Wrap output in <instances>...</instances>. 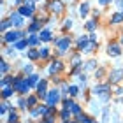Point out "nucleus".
Wrapping results in <instances>:
<instances>
[{
	"label": "nucleus",
	"instance_id": "13",
	"mask_svg": "<svg viewBox=\"0 0 123 123\" xmlns=\"http://www.w3.org/2000/svg\"><path fill=\"white\" fill-rule=\"evenodd\" d=\"M58 70H62V62H53L51 63V67H49V74H55V72H58Z\"/></svg>",
	"mask_w": 123,
	"mask_h": 123
},
{
	"label": "nucleus",
	"instance_id": "31",
	"mask_svg": "<svg viewBox=\"0 0 123 123\" xmlns=\"http://www.w3.org/2000/svg\"><path fill=\"white\" fill-rule=\"evenodd\" d=\"M39 53H41V58H48V55H49V49H48V48H42Z\"/></svg>",
	"mask_w": 123,
	"mask_h": 123
},
{
	"label": "nucleus",
	"instance_id": "3",
	"mask_svg": "<svg viewBox=\"0 0 123 123\" xmlns=\"http://www.w3.org/2000/svg\"><path fill=\"white\" fill-rule=\"evenodd\" d=\"M9 21L14 26H21V25H23V14H19V11H18V12H11Z\"/></svg>",
	"mask_w": 123,
	"mask_h": 123
},
{
	"label": "nucleus",
	"instance_id": "20",
	"mask_svg": "<svg viewBox=\"0 0 123 123\" xmlns=\"http://www.w3.org/2000/svg\"><path fill=\"white\" fill-rule=\"evenodd\" d=\"M28 85H30V86H37V85H39V76H37V74H32V76L28 77Z\"/></svg>",
	"mask_w": 123,
	"mask_h": 123
},
{
	"label": "nucleus",
	"instance_id": "10",
	"mask_svg": "<svg viewBox=\"0 0 123 123\" xmlns=\"http://www.w3.org/2000/svg\"><path fill=\"white\" fill-rule=\"evenodd\" d=\"M107 55H109V56H120V55H121L120 46H116V44H109V48H107Z\"/></svg>",
	"mask_w": 123,
	"mask_h": 123
},
{
	"label": "nucleus",
	"instance_id": "39",
	"mask_svg": "<svg viewBox=\"0 0 123 123\" xmlns=\"http://www.w3.org/2000/svg\"><path fill=\"white\" fill-rule=\"evenodd\" d=\"M18 104H19V107H25V109H26V105H28V104H26V102H25V100H23V98H21V100H19V102H18Z\"/></svg>",
	"mask_w": 123,
	"mask_h": 123
},
{
	"label": "nucleus",
	"instance_id": "7",
	"mask_svg": "<svg viewBox=\"0 0 123 123\" xmlns=\"http://www.w3.org/2000/svg\"><path fill=\"white\" fill-rule=\"evenodd\" d=\"M104 93H109V86L107 85H97L93 88V95H97V97H102Z\"/></svg>",
	"mask_w": 123,
	"mask_h": 123
},
{
	"label": "nucleus",
	"instance_id": "5",
	"mask_svg": "<svg viewBox=\"0 0 123 123\" xmlns=\"http://www.w3.org/2000/svg\"><path fill=\"white\" fill-rule=\"evenodd\" d=\"M46 98H48V104H49V105H56V104H58V100H60V93H58L56 90H53V92H49V93H48V97H46Z\"/></svg>",
	"mask_w": 123,
	"mask_h": 123
},
{
	"label": "nucleus",
	"instance_id": "45",
	"mask_svg": "<svg viewBox=\"0 0 123 123\" xmlns=\"http://www.w3.org/2000/svg\"><path fill=\"white\" fill-rule=\"evenodd\" d=\"M121 2H123V0H121Z\"/></svg>",
	"mask_w": 123,
	"mask_h": 123
},
{
	"label": "nucleus",
	"instance_id": "6",
	"mask_svg": "<svg viewBox=\"0 0 123 123\" xmlns=\"http://www.w3.org/2000/svg\"><path fill=\"white\" fill-rule=\"evenodd\" d=\"M19 14H23V16H32V14H33V4L25 2V5H21V7H19Z\"/></svg>",
	"mask_w": 123,
	"mask_h": 123
},
{
	"label": "nucleus",
	"instance_id": "44",
	"mask_svg": "<svg viewBox=\"0 0 123 123\" xmlns=\"http://www.w3.org/2000/svg\"><path fill=\"white\" fill-rule=\"evenodd\" d=\"M121 44H123V39H121Z\"/></svg>",
	"mask_w": 123,
	"mask_h": 123
},
{
	"label": "nucleus",
	"instance_id": "38",
	"mask_svg": "<svg viewBox=\"0 0 123 123\" xmlns=\"http://www.w3.org/2000/svg\"><path fill=\"white\" fill-rule=\"evenodd\" d=\"M23 72H26V74H30V72H32V65H25V67H23Z\"/></svg>",
	"mask_w": 123,
	"mask_h": 123
},
{
	"label": "nucleus",
	"instance_id": "29",
	"mask_svg": "<svg viewBox=\"0 0 123 123\" xmlns=\"http://www.w3.org/2000/svg\"><path fill=\"white\" fill-rule=\"evenodd\" d=\"M39 28H41V23H33V25H30V28H28V32H37Z\"/></svg>",
	"mask_w": 123,
	"mask_h": 123
},
{
	"label": "nucleus",
	"instance_id": "23",
	"mask_svg": "<svg viewBox=\"0 0 123 123\" xmlns=\"http://www.w3.org/2000/svg\"><path fill=\"white\" fill-rule=\"evenodd\" d=\"M26 44H28V41H23V39H19L18 42H14V48H18V49H23V48H26Z\"/></svg>",
	"mask_w": 123,
	"mask_h": 123
},
{
	"label": "nucleus",
	"instance_id": "15",
	"mask_svg": "<svg viewBox=\"0 0 123 123\" xmlns=\"http://www.w3.org/2000/svg\"><path fill=\"white\" fill-rule=\"evenodd\" d=\"M25 55H28V58H30V60H37V58H41V53H39L37 49H32V51H28V53L25 51Z\"/></svg>",
	"mask_w": 123,
	"mask_h": 123
},
{
	"label": "nucleus",
	"instance_id": "22",
	"mask_svg": "<svg viewBox=\"0 0 123 123\" xmlns=\"http://www.w3.org/2000/svg\"><path fill=\"white\" fill-rule=\"evenodd\" d=\"M39 41H41V37H39V35H30L28 46H35V44H39Z\"/></svg>",
	"mask_w": 123,
	"mask_h": 123
},
{
	"label": "nucleus",
	"instance_id": "12",
	"mask_svg": "<svg viewBox=\"0 0 123 123\" xmlns=\"http://www.w3.org/2000/svg\"><path fill=\"white\" fill-rule=\"evenodd\" d=\"M95 48H97V42H95V41H92V39H90V42H88V44H85L81 51H83V53H92Z\"/></svg>",
	"mask_w": 123,
	"mask_h": 123
},
{
	"label": "nucleus",
	"instance_id": "42",
	"mask_svg": "<svg viewBox=\"0 0 123 123\" xmlns=\"http://www.w3.org/2000/svg\"><path fill=\"white\" fill-rule=\"evenodd\" d=\"M72 63H74V65H79V56H74V60H72Z\"/></svg>",
	"mask_w": 123,
	"mask_h": 123
},
{
	"label": "nucleus",
	"instance_id": "14",
	"mask_svg": "<svg viewBox=\"0 0 123 123\" xmlns=\"http://www.w3.org/2000/svg\"><path fill=\"white\" fill-rule=\"evenodd\" d=\"M120 21H123V11H121V12L113 14V18H111V23H113V25H118Z\"/></svg>",
	"mask_w": 123,
	"mask_h": 123
},
{
	"label": "nucleus",
	"instance_id": "26",
	"mask_svg": "<svg viewBox=\"0 0 123 123\" xmlns=\"http://www.w3.org/2000/svg\"><path fill=\"white\" fill-rule=\"evenodd\" d=\"M70 111H72L74 114H81V107H79L77 104H72V105H70Z\"/></svg>",
	"mask_w": 123,
	"mask_h": 123
},
{
	"label": "nucleus",
	"instance_id": "4",
	"mask_svg": "<svg viewBox=\"0 0 123 123\" xmlns=\"http://www.w3.org/2000/svg\"><path fill=\"white\" fill-rule=\"evenodd\" d=\"M55 42H56V46H58V49H60V53H63L65 49L70 46V39H69V37H63V39H56Z\"/></svg>",
	"mask_w": 123,
	"mask_h": 123
},
{
	"label": "nucleus",
	"instance_id": "11",
	"mask_svg": "<svg viewBox=\"0 0 123 123\" xmlns=\"http://www.w3.org/2000/svg\"><path fill=\"white\" fill-rule=\"evenodd\" d=\"M121 77H123V69H114L113 72H111V81L118 83Z\"/></svg>",
	"mask_w": 123,
	"mask_h": 123
},
{
	"label": "nucleus",
	"instance_id": "36",
	"mask_svg": "<svg viewBox=\"0 0 123 123\" xmlns=\"http://www.w3.org/2000/svg\"><path fill=\"white\" fill-rule=\"evenodd\" d=\"M7 111H9V104H7V102H4V104H2V114H5Z\"/></svg>",
	"mask_w": 123,
	"mask_h": 123
},
{
	"label": "nucleus",
	"instance_id": "19",
	"mask_svg": "<svg viewBox=\"0 0 123 123\" xmlns=\"http://www.w3.org/2000/svg\"><path fill=\"white\" fill-rule=\"evenodd\" d=\"M77 123H92V118L86 114H77Z\"/></svg>",
	"mask_w": 123,
	"mask_h": 123
},
{
	"label": "nucleus",
	"instance_id": "17",
	"mask_svg": "<svg viewBox=\"0 0 123 123\" xmlns=\"http://www.w3.org/2000/svg\"><path fill=\"white\" fill-rule=\"evenodd\" d=\"M14 92H16V90H14V86H5V88H4V98H9Z\"/></svg>",
	"mask_w": 123,
	"mask_h": 123
},
{
	"label": "nucleus",
	"instance_id": "40",
	"mask_svg": "<svg viewBox=\"0 0 123 123\" xmlns=\"http://www.w3.org/2000/svg\"><path fill=\"white\" fill-rule=\"evenodd\" d=\"M70 26H72V19H67L65 21V28H70Z\"/></svg>",
	"mask_w": 123,
	"mask_h": 123
},
{
	"label": "nucleus",
	"instance_id": "34",
	"mask_svg": "<svg viewBox=\"0 0 123 123\" xmlns=\"http://www.w3.org/2000/svg\"><path fill=\"white\" fill-rule=\"evenodd\" d=\"M90 105H92V111H95V113H98V102L95 104L93 100H92V102H90Z\"/></svg>",
	"mask_w": 123,
	"mask_h": 123
},
{
	"label": "nucleus",
	"instance_id": "25",
	"mask_svg": "<svg viewBox=\"0 0 123 123\" xmlns=\"http://www.w3.org/2000/svg\"><path fill=\"white\" fill-rule=\"evenodd\" d=\"M77 92H79V88H77V86H69V95H70V97H76Z\"/></svg>",
	"mask_w": 123,
	"mask_h": 123
},
{
	"label": "nucleus",
	"instance_id": "30",
	"mask_svg": "<svg viewBox=\"0 0 123 123\" xmlns=\"http://www.w3.org/2000/svg\"><path fill=\"white\" fill-rule=\"evenodd\" d=\"M11 25H12V23H11V21H7V19H4V21H2V32H5V30H7V28H9Z\"/></svg>",
	"mask_w": 123,
	"mask_h": 123
},
{
	"label": "nucleus",
	"instance_id": "28",
	"mask_svg": "<svg viewBox=\"0 0 123 123\" xmlns=\"http://www.w3.org/2000/svg\"><path fill=\"white\" fill-rule=\"evenodd\" d=\"M16 120H18L16 113H14V111H11V113H9V123H16Z\"/></svg>",
	"mask_w": 123,
	"mask_h": 123
},
{
	"label": "nucleus",
	"instance_id": "21",
	"mask_svg": "<svg viewBox=\"0 0 123 123\" xmlns=\"http://www.w3.org/2000/svg\"><path fill=\"white\" fill-rule=\"evenodd\" d=\"M39 37H41V41L46 42V41H49V39H51V32H49V30H42Z\"/></svg>",
	"mask_w": 123,
	"mask_h": 123
},
{
	"label": "nucleus",
	"instance_id": "2",
	"mask_svg": "<svg viewBox=\"0 0 123 123\" xmlns=\"http://www.w3.org/2000/svg\"><path fill=\"white\" fill-rule=\"evenodd\" d=\"M25 33L23 32H18V30H12V32H7L4 35V42H18Z\"/></svg>",
	"mask_w": 123,
	"mask_h": 123
},
{
	"label": "nucleus",
	"instance_id": "8",
	"mask_svg": "<svg viewBox=\"0 0 123 123\" xmlns=\"http://www.w3.org/2000/svg\"><path fill=\"white\" fill-rule=\"evenodd\" d=\"M49 9H51L53 12H60V11H63V4H62L60 0H51V2H49Z\"/></svg>",
	"mask_w": 123,
	"mask_h": 123
},
{
	"label": "nucleus",
	"instance_id": "27",
	"mask_svg": "<svg viewBox=\"0 0 123 123\" xmlns=\"http://www.w3.org/2000/svg\"><path fill=\"white\" fill-rule=\"evenodd\" d=\"M35 102H37L35 97H28V98H26V104H28V107H33V105H35Z\"/></svg>",
	"mask_w": 123,
	"mask_h": 123
},
{
	"label": "nucleus",
	"instance_id": "41",
	"mask_svg": "<svg viewBox=\"0 0 123 123\" xmlns=\"http://www.w3.org/2000/svg\"><path fill=\"white\" fill-rule=\"evenodd\" d=\"M102 74H104V70H102V69H98V70H95V76H98V77H100V76H102Z\"/></svg>",
	"mask_w": 123,
	"mask_h": 123
},
{
	"label": "nucleus",
	"instance_id": "35",
	"mask_svg": "<svg viewBox=\"0 0 123 123\" xmlns=\"http://www.w3.org/2000/svg\"><path fill=\"white\" fill-rule=\"evenodd\" d=\"M86 28H88V30H95V21H88V23H86Z\"/></svg>",
	"mask_w": 123,
	"mask_h": 123
},
{
	"label": "nucleus",
	"instance_id": "24",
	"mask_svg": "<svg viewBox=\"0 0 123 123\" xmlns=\"http://www.w3.org/2000/svg\"><path fill=\"white\" fill-rule=\"evenodd\" d=\"M70 113H72V111H70L69 107H65L63 111H62V118H63V121H67V120L70 118Z\"/></svg>",
	"mask_w": 123,
	"mask_h": 123
},
{
	"label": "nucleus",
	"instance_id": "18",
	"mask_svg": "<svg viewBox=\"0 0 123 123\" xmlns=\"http://www.w3.org/2000/svg\"><path fill=\"white\" fill-rule=\"evenodd\" d=\"M79 14H81V18H85V16L88 14V4H86V2H83V4L79 5Z\"/></svg>",
	"mask_w": 123,
	"mask_h": 123
},
{
	"label": "nucleus",
	"instance_id": "43",
	"mask_svg": "<svg viewBox=\"0 0 123 123\" xmlns=\"http://www.w3.org/2000/svg\"><path fill=\"white\" fill-rule=\"evenodd\" d=\"M109 2H111V0H98L100 5H105V4H109Z\"/></svg>",
	"mask_w": 123,
	"mask_h": 123
},
{
	"label": "nucleus",
	"instance_id": "16",
	"mask_svg": "<svg viewBox=\"0 0 123 123\" xmlns=\"http://www.w3.org/2000/svg\"><path fill=\"white\" fill-rule=\"evenodd\" d=\"M88 42H90V37H86V35H83V37L77 39V46H79V49H83V46L88 44Z\"/></svg>",
	"mask_w": 123,
	"mask_h": 123
},
{
	"label": "nucleus",
	"instance_id": "33",
	"mask_svg": "<svg viewBox=\"0 0 123 123\" xmlns=\"http://www.w3.org/2000/svg\"><path fill=\"white\" fill-rule=\"evenodd\" d=\"M7 70H9V65H7V62L4 60V62H2V74H5Z\"/></svg>",
	"mask_w": 123,
	"mask_h": 123
},
{
	"label": "nucleus",
	"instance_id": "32",
	"mask_svg": "<svg viewBox=\"0 0 123 123\" xmlns=\"http://www.w3.org/2000/svg\"><path fill=\"white\" fill-rule=\"evenodd\" d=\"M95 65H97V62H95V60L88 62V63H86V70H92V69H95Z\"/></svg>",
	"mask_w": 123,
	"mask_h": 123
},
{
	"label": "nucleus",
	"instance_id": "1",
	"mask_svg": "<svg viewBox=\"0 0 123 123\" xmlns=\"http://www.w3.org/2000/svg\"><path fill=\"white\" fill-rule=\"evenodd\" d=\"M28 79V77H26ZM26 79H23V77H16L14 79V90L16 92H19V93H28V88H30V85H28V81Z\"/></svg>",
	"mask_w": 123,
	"mask_h": 123
},
{
	"label": "nucleus",
	"instance_id": "37",
	"mask_svg": "<svg viewBox=\"0 0 123 123\" xmlns=\"http://www.w3.org/2000/svg\"><path fill=\"white\" fill-rule=\"evenodd\" d=\"M55 120H53V116H44V121L42 123H53Z\"/></svg>",
	"mask_w": 123,
	"mask_h": 123
},
{
	"label": "nucleus",
	"instance_id": "9",
	"mask_svg": "<svg viewBox=\"0 0 123 123\" xmlns=\"http://www.w3.org/2000/svg\"><path fill=\"white\" fill-rule=\"evenodd\" d=\"M37 95H39L41 98H46V97H48V93H46V81H41V83L37 85Z\"/></svg>",
	"mask_w": 123,
	"mask_h": 123
}]
</instances>
